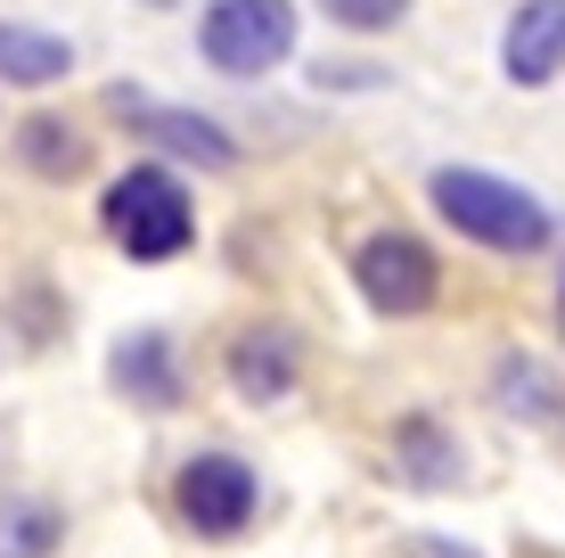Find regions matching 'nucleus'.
Wrapping results in <instances>:
<instances>
[{
  "mask_svg": "<svg viewBox=\"0 0 565 558\" xmlns=\"http://www.w3.org/2000/svg\"><path fill=\"white\" fill-rule=\"evenodd\" d=\"M17 148H25V165L42 172V181H74V172L90 165L83 131H74V124H57V115H33V124L17 131Z\"/></svg>",
  "mask_w": 565,
  "mask_h": 558,
  "instance_id": "obj_12",
  "label": "nucleus"
},
{
  "mask_svg": "<svg viewBox=\"0 0 565 558\" xmlns=\"http://www.w3.org/2000/svg\"><path fill=\"white\" fill-rule=\"evenodd\" d=\"M418 558H476V550H459V543H435V534H426V543H418Z\"/></svg>",
  "mask_w": 565,
  "mask_h": 558,
  "instance_id": "obj_16",
  "label": "nucleus"
},
{
  "mask_svg": "<svg viewBox=\"0 0 565 558\" xmlns=\"http://www.w3.org/2000/svg\"><path fill=\"white\" fill-rule=\"evenodd\" d=\"M320 9L337 17V25H353V33H385L402 9H411V0H320Z\"/></svg>",
  "mask_w": 565,
  "mask_h": 558,
  "instance_id": "obj_15",
  "label": "nucleus"
},
{
  "mask_svg": "<svg viewBox=\"0 0 565 558\" xmlns=\"http://www.w3.org/2000/svg\"><path fill=\"white\" fill-rule=\"evenodd\" d=\"M500 66H509V83H557L565 74V0H524L509 17V42H500Z\"/></svg>",
  "mask_w": 565,
  "mask_h": 558,
  "instance_id": "obj_7",
  "label": "nucleus"
},
{
  "mask_svg": "<svg viewBox=\"0 0 565 558\" xmlns=\"http://www.w3.org/2000/svg\"><path fill=\"white\" fill-rule=\"evenodd\" d=\"M500 402H509V411H550V378H541V361H500Z\"/></svg>",
  "mask_w": 565,
  "mask_h": 558,
  "instance_id": "obj_14",
  "label": "nucleus"
},
{
  "mask_svg": "<svg viewBox=\"0 0 565 558\" xmlns=\"http://www.w3.org/2000/svg\"><path fill=\"white\" fill-rule=\"evenodd\" d=\"M57 534H66V517L50 502H0V558H42Z\"/></svg>",
  "mask_w": 565,
  "mask_h": 558,
  "instance_id": "obj_13",
  "label": "nucleus"
},
{
  "mask_svg": "<svg viewBox=\"0 0 565 558\" xmlns=\"http://www.w3.org/2000/svg\"><path fill=\"white\" fill-rule=\"evenodd\" d=\"M198 42L222 74H270L296 50V9H287V0H213Z\"/></svg>",
  "mask_w": 565,
  "mask_h": 558,
  "instance_id": "obj_3",
  "label": "nucleus"
},
{
  "mask_svg": "<svg viewBox=\"0 0 565 558\" xmlns=\"http://www.w3.org/2000/svg\"><path fill=\"white\" fill-rule=\"evenodd\" d=\"M156 9H164V0H156Z\"/></svg>",
  "mask_w": 565,
  "mask_h": 558,
  "instance_id": "obj_18",
  "label": "nucleus"
},
{
  "mask_svg": "<svg viewBox=\"0 0 565 558\" xmlns=\"http://www.w3.org/2000/svg\"><path fill=\"white\" fill-rule=\"evenodd\" d=\"M74 66V42H57V33H33V25H9L0 17V83H57V74Z\"/></svg>",
  "mask_w": 565,
  "mask_h": 558,
  "instance_id": "obj_10",
  "label": "nucleus"
},
{
  "mask_svg": "<svg viewBox=\"0 0 565 558\" xmlns=\"http://www.w3.org/2000/svg\"><path fill=\"white\" fill-rule=\"evenodd\" d=\"M189 230H198L189 189L172 181L164 165H131L124 181L107 189V239L124 246L131 263H172L189 246Z\"/></svg>",
  "mask_w": 565,
  "mask_h": 558,
  "instance_id": "obj_2",
  "label": "nucleus"
},
{
  "mask_svg": "<svg viewBox=\"0 0 565 558\" xmlns=\"http://www.w3.org/2000/svg\"><path fill=\"white\" fill-rule=\"evenodd\" d=\"M172 502H181V517L205 534V543H230V534L255 526L263 485H255V468H246V460H230V452H198L181 476H172Z\"/></svg>",
  "mask_w": 565,
  "mask_h": 558,
  "instance_id": "obj_4",
  "label": "nucleus"
},
{
  "mask_svg": "<svg viewBox=\"0 0 565 558\" xmlns=\"http://www.w3.org/2000/svg\"><path fill=\"white\" fill-rule=\"evenodd\" d=\"M353 280H361V296L377 304V313H394V320L426 313V304H435V287H443L426 239H411V230H377V239H361Z\"/></svg>",
  "mask_w": 565,
  "mask_h": 558,
  "instance_id": "obj_5",
  "label": "nucleus"
},
{
  "mask_svg": "<svg viewBox=\"0 0 565 558\" xmlns=\"http://www.w3.org/2000/svg\"><path fill=\"white\" fill-rule=\"evenodd\" d=\"M230 378H238L246 402H279L287 387H296V345H287L279 329H246L238 345H230Z\"/></svg>",
  "mask_w": 565,
  "mask_h": 558,
  "instance_id": "obj_9",
  "label": "nucleus"
},
{
  "mask_svg": "<svg viewBox=\"0 0 565 558\" xmlns=\"http://www.w3.org/2000/svg\"><path fill=\"white\" fill-rule=\"evenodd\" d=\"M394 468L411 476V485H459L467 460H459V444L435 428V419H402L394 428Z\"/></svg>",
  "mask_w": 565,
  "mask_h": 558,
  "instance_id": "obj_11",
  "label": "nucleus"
},
{
  "mask_svg": "<svg viewBox=\"0 0 565 558\" xmlns=\"http://www.w3.org/2000/svg\"><path fill=\"white\" fill-rule=\"evenodd\" d=\"M115 115H124L131 131H148V140H164L172 157H198V165H213V172H230V165H238V140H230L222 124H205V115L156 107V99H140V91H115Z\"/></svg>",
  "mask_w": 565,
  "mask_h": 558,
  "instance_id": "obj_6",
  "label": "nucleus"
},
{
  "mask_svg": "<svg viewBox=\"0 0 565 558\" xmlns=\"http://www.w3.org/2000/svg\"><path fill=\"white\" fill-rule=\"evenodd\" d=\"M115 394L148 402V411H172L181 402V370H172V337L164 329H140L115 345Z\"/></svg>",
  "mask_w": 565,
  "mask_h": 558,
  "instance_id": "obj_8",
  "label": "nucleus"
},
{
  "mask_svg": "<svg viewBox=\"0 0 565 558\" xmlns=\"http://www.w3.org/2000/svg\"><path fill=\"white\" fill-rule=\"evenodd\" d=\"M557 320H565V287H557Z\"/></svg>",
  "mask_w": 565,
  "mask_h": 558,
  "instance_id": "obj_17",
  "label": "nucleus"
},
{
  "mask_svg": "<svg viewBox=\"0 0 565 558\" xmlns=\"http://www.w3.org/2000/svg\"><path fill=\"white\" fill-rule=\"evenodd\" d=\"M435 214L451 222L459 239L492 246V255H541V246H550V214H541V198H524L516 181L476 172V165H443L435 172Z\"/></svg>",
  "mask_w": 565,
  "mask_h": 558,
  "instance_id": "obj_1",
  "label": "nucleus"
}]
</instances>
